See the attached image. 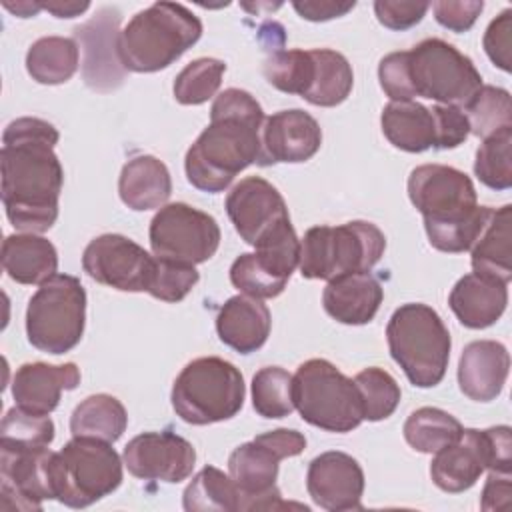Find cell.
<instances>
[{
    "label": "cell",
    "mask_w": 512,
    "mask_h": 512,
    "mask_svg": "<svg viewBox=\"0 0 512 512\" xmlns=\"http://www.w3.org/2000/svg\"><path fill=\"white\" fill-rule=\"evenodd\" d=\"M60 134L42 118L12 120L2 134V204L20 232L42 234L58 218L64 170L54 152Z\"/></svg>",
    "instance_id": "1"
},
{
    "label": "cell",
    "mask_w": 512,
    "mask_h": 512,
    "mask_svg": "<svg viewBox=\"0 0 512 512\" xmlns=\"http://www.w3.org/2000/svg\"><path fill=\"white\" fill-rule=\"evenodd\" d=\"M264 120V110L250 92L240 88L220 92L210 108V124L186 152L188 182L216 194L250 164H260Z\"/></svg>",
    "instance_id": "2"
},
{
    "label": "cell",
    "mask_w": 512,
    "mask_h": 512,
    "mask_svg": "<svg viewBox=\"0 0 512 512\" xmlns=\"http://www.w3.org/2000/svg\"><path fill=\"white\" fill-rule=\"evenodd\" d=\"M408 198L424 218L430 246L448 254L470 250L492 210L478 206L468 174L444 164L416 166L408 176Z\"/></svg>",
    "instance_id": "3"
},
{
    "label": "cell",
    "mask_w": 512,
    "mask_h": 512,
    "mask_svg": "<svg viewBox=\"0 0 512 512\" xmlns=\"http://www.w3.org/2000/svg\"><path fill=\"white\" fill-rule=\"evenodd\" d=\"M202 36V22L186 6L154 2L136 12L120 30L118 52L128 72L148 74L168 68Z\"/></svg>",
    "instance_id": "4"
},
{
    "label": "cell",
    "mask_w": 512,
    "mask_h": 512,
    "mask_svg": "<svg viewBox=\"0 0 512 512\" xmlns=\"http://www.w3.org/2000/svg\"><path fill=\"white\" fill-rule=\"evenodd\" d=\"M388 350L410 384L432 388L442 382L450 360V332L428 304L408 302L394 310L386 326Z\"/></svg>",
    "instance_id": "5"
},
{
    "label": "cell",
    "mask_w": 512,
    "mask_h": 512,
    "mask_svg": "<svg viewBox=\"0 0 512 512\" xmlns=\"http://www.w3.org/2000/svg\"><path fill=\"white\" fill-rule=\"evenodd\" d=\"M386 250L384 232L364 220L340 226H314L300 240V274L308 280H334L350 272H370Z\"/></svg>",
    "instance_id": "6"
},
{
    "label": "cell",
    "mask_w": 512,
    "mask_h": 512,
    "mask_svg": "<svg viewBox=\"0 0 512 512\" xmlns=\"http://www.w3.org/2000/svg\"><path fill=\"white\" fill-rule=\"evenodd\" d=\"M246 386L242 372L218 356L188 362L174 380L172 408L180 420L206 426L234 418L244 406Z\"/></svg>",
    "instance_id": "7"
},
{
    "label": "cell",
    "mask_w": 512,
    "mask_h": 512,
    "mask_svg": "<svg viewBox=\"0 0 512 512\" xmlns=\"http://www.w3.org/2000/svg\"><path fill=\"white\" fill-rule=\"evenodd\" d=\"M292 398L302 420L326 432H352L364 420L354 380L324 358H310L298 366L292 376Z\"/></svg>",
    "instance_id": "8"
},
{
    "label": "cell",
    "mask_w": 512,
    "mask_h": 512,
    "mask_svg": "<svg viewBox=\"0 0 512 512\" xmlns=\"http://www.w3.org/2000/svg\"><path fill=\"white\" fill-rule=\"evenodd\" d=\"M84 324L86 290L76 276L54 274L28 300L26 336L40 352H70L82 340Z\"/></svg>",
    "instance_id": "9"
},
{
    "label": "cell",
    "mask_w": 512,
    "mask_h": 512,
    "mask_svg": "<svg viewBox=\"0 0 512 512\" xmlns=\"http://www.w3.org/2000/svg\"><path fill=\"white\" fill-rule=\"evenodd\" d=\"M122 464L110 442L74 436L54 456L56 500L68 508H86L122 484Z\"/></svg>",
    "instance_id": "10"
},
{
    "label": "cell",
    "mask_w": 512,
    "mask_h": 512,
    "mask_svg": "<svg viewBox=\"0 0 512 512\" xmlns=\"http://www.w3.org/2000/svg\"><path fill=\"white\" fill-rule=\"evenodd\" d=\"M406 52L414 96L464 108L482 86V76L474 62L442 38H426Z\"/></svg>",
    "instance_id": "11"
},
{
    "label": "cell",
    "mask_w": 512,
    "mask_h": 512,
    "mask_svg": "<svg viewBox=\"0 0 512 512\" xmlns=\"http://www.w3.org/2000/svg\"><path fill=\"white\" fill-rule=\"evenodd\" d=\"M148 238L156 258L196 266L216 254L220 226L210 214L184 202H172L158 208L150 220Z\"/></svg>",
    "instance_id": "12"
},
{
    "label": "cell",
    "mask_w": 512,
    "mask_h": 512,
    "mask_svg": "<svg viewBox=\"0 0 512 512\" xmlns=\"http://www.w3.org/2000/svg\"><path fill=\"white\" fill-rule=\"evenodd\" d=\"M82 268L98 284L122 292H148L156 256L122 234H100L84 248Z\"/></svg>",
    "instance_id": "13"
},
{
    "label": "cell",
    "mask_w": 512,
    "mask_h": 512,
    "mask_svg": "<svg viewBox=\"0 0 512 512\" xmlns=\"http://www.w3.org/2000/svg\"><path fill=\"white\" fill-rule=\"evenodd\" d=\"M54 456L46 448L0 446V496L4 510H40L42 500L56 498Z\"/></svg>",
    "instance_id": "14"
},
{
    "label": "cell",
    "mask_w": 512,
    "mask_h": 512,
    "mask_svg": "<svg viewBox=\"0 0 512 512\" xmlns=\"http://www.w3.org/2000/svg\"><path fill=\"white\" fill-rule=\"evenodd\" d=\"M118 26L120 10L106 6L74 28V40L82 52V78L94 92H112L126 78L128 70L118 52Z\"/></svg>",
    "instance_id": "15"
},
{
    "label": "cell",
    "mask_w": 512,
    "mask_h": 512,
    "mask_svg": "<svg viewBox=\"0 0 512 512\" xmlns=\"http://www.w3.org/2000/svg\"><path fill=\"white\" fill-rule=\"evenodd\" d=\"M226 214L240 238L254 248L290 224L282 194L260 176L242 178L228 192Z\"/></svg>",
    "instance_id": "16"
},
{
    "label": "cell",
    "mask_w": 512,
    "mask_h": 512,
    "mask_svg": "<svg viewBox=\"0 0 512 512\" xmlns=\"http://www.w3.org/2000/svg\"><path fill=\"white\" fill-rule=\"evenodd\" d=\"M122 460L128 472L140 480L178 484L192 474L196 450L174 432H144L124 446Z\"/></svg>",
    "instance_id": "17"
},
{
    "label": "cell",
    "mask_w": 512,
    "mask_h": 512,
    "mask_svg": "<svg viewBox=\"0 0 512 512\" xmlns=\"http://www.w3.org/2000/svg\"><path fill=\"white\" fill-rule=\"evenodd\" d=\"M306 490L314 504L328 512L360 510L364 494L362 466L346 452H322L308 464Z\"/></svg>",
    "instance_id": "18"
},
{
    "label": "cell",
    "mask_w": 512,
    "mask_h": 512,
    "mask_svg": "<svg viewBox=\"0 0 512 512\" xmlns=\"http://www.w3.org/2000/svg\"><path fill=\"white\" fill-rule=\"evenodd\" d=\"M280 456L258 436L236 446L228 458V474L240 490V510L278 508L276 488Z\"/></svg>",
    "instance_id": "19"
},
{
    "label": "cell",
    "mask_w": 512,
    "mask_h": 512,
    "mask_svg": "<svg viewBox=\"0 0 512 512\" xmlns=\"http://www.w3.org/2000/svg\"><path fill=\"white\" fill-rule=\"evenodd\" d=\"M322 144L320 124L304 110H280L264 120L262 126V166L310 160Z\"/></svg>",
    "instance_id": "20"
},
{
    "label": "cell",
    "mask_w": 512,
    "mask_h": 512,
    "mask_svg": "<svg viewBox=\"0 0 512 512\" xmlns=\"http://www.w3.org/2000/svg\"><path fill=\"white\" fill-rule=\"evenodd\" d=\"M80 384V370L74 362L46 364L26 362L12 380V398L16 406L48 416L56 410L64 390H74Z\"/></svg>",
    "instance_id": "21"
},
{
    "label": "cell",
    "mask_w": 512,
    "mask_h": 512,
    "mask_svg": "<svg viewBox=\"0 0 512 512\" xmlns=\"http://www.w3.org/2000/svg\"><path fill=\"white\" fill-rule=\"evenodd\" d=\"M510 372V354L502 342L474 340L458 362V386L474 402L496 400Z\"/></svg>",
    "instance_id": "22"
},
{
    "label": "cell",
    "mask_w": 512,
    "mask_h": 512,
    "mask_svg": "<svg viewBox=\"0 0 512 512\" xmlns=\"http://www.w3.org/2000/svg\"><path fill=\"white\" fill-rule=\"evenodd\" d=\"M484 470V432L476 428H464L456 442L434 454L430 464V478L440 490L458 494L472 488Z\"/></svg>",
    "instance_id": "23"
},
{
    "label": "cell",
    "mask_w": 512,
    "mask_h": 512,
    "mask_svg": "<svg viewBox=\"0 0 512 512\" xmlns=\"http://www.w3.org/2000/svg\"><path fill=\"white\" fill-rule=\"evenodd\" d=\"M448 304L462 326L482 330L496 324L504 314L508 304V284L470 272L454 284Z\"/></svg>",
    "instance_id": "24"
},
{
    "label": "cell",
    "mask_w": 512,
    "mask_h": 512,
    "mask_svg": "<svg viewBox=\"0 0 512 512\" xmlns=\"http://www.w3.org/2000/svg\"><path fill=\"white\" fill-rule=\"evenodd\" d=\"M382 298L384 290L370 272H350L326 284L322 304L336 322L362 326L372 322Z\"/></svg>",
    "instance_id": "25"
},
{
    "label": "cell",
    "mask_w": 512,
    "mask_h": 512,
    "mask_svg": "<svg viewBox=\"0 0 512 512\" xmlns=\"http://www.w3.org/2000/svg\"><path fill=\"white\" fill-rule=\"evenodd\" d=\"M272 328L268 306L252 296L238 294L228 298L216 316L218 338L240 354L260 350Z\"/></svg>",
    "instance_id": "26"
},
{
    "label": "cell",
    "mask_w": 512,
    "mask_h": 512,
    "mask_svg": "<svg viewBox=\"0 0 512 512\" xmlns=\"http://www.w3.org/2000/svg\"><path fill=\"white\" fill-rule=\"evenodd\" d=\"M120 200L136 212L162 208L172 194V178L162 160L150 154L130 158L118 178Z\"/></svg>",
    "instance_id": "27"
},
{
    "label": "cell",
    "mask_w": 512,
    "mask_h": 512,
    "mask_svg": "<svg viewBox=\"0 0 512 512\" xmlns=\"http://www.w3.org/2000/svg\"><path fill=\"white\" fill-rule=\"evenodd\" d=\"M2 268L18 284H42L56 274L58 252L40 234H10L2 242Z\"/></svg>",
    "instance_id": "28"
},
{
    "label": "cell",
    "mask_w": 512,
    "mask_h": 512,
    "mask_svg": "<svg viewBox=\"0 0 512 512\" xmlns=\"http://www.w3.org/2000/svg\"><path fill=\"white\" fill-rule=\"evenodd\" d=\"M512 206L504 204L502 208H492L490 216L480 230L478 238L470 248L472 268L476 274L490 276L502 282L512 278Z\"/></svg>",
    "instance_id": "29"
},
{
    "label": "cell",
    "mask_w": 512,
    "mask_h": 512,
    "mask_svg": "<svg viewBox=\"0 0 512 512\" xmlns=\"http://www.w3.org/2000/svg\"><path fill=\"white\" fill-rule=\"evenodd\" d=\"M380 126L388 142L404 152H424L436 144L432 110L420 102L404 100L384 106Z\"/></svg>",
    "instance_id": "30"
},
{
    "label": "cell",
    "mask_w": 512,
    "mask_h": 512,
    "mask_svg": "<svg viewBox=\"0 0 512 512\" xmlns=\"http://www.w3.org/2000/svg\"><path fill=\"white\" fill-rule=\"evenodd\" d=\"M80 64V48L74 38L44 36L38 38L26 52V70L38 84H64Z\"/></svg>",
    "instance_id": "31"
},
{
    "label": "cell",
    "mask_w": 512,
    "mask_h": 512,
    "mask_svg": "<svg viewBox=\"0 0 512 512\" xmlns=\"http://www.w3.org/2000/svg\"><path fill=\"white\" fill-rule=\"evenodd\" d=\"M126 426V408L110 394H92L84 398L70 416L72 436H90L110 444L124 434Z\"/></svg>",
    "instance_id": "32"
},
{
    "label": "cell",
    "mask_w": 512,
    "mask_h": 512,
    "mask_svg": "<svg viewBox=\"0 0 512 512\" xmlns=\"http://www.w3.org/2000/svg\"><path fill=\"white\" fill-rule=\"evenodd\" d=\"M310 52L314 58V80L302 98L322 108L342 104L354 86L350 62L344 54L330 48H314Z\"/></svg>",
    "instance_id": "33"
},
{
    "label": "cell",
    "mask_w": 512,
    "mask_h": 512,
    "mask_svg": "<svg viewBox=\"0 0 512 512\" xmlns=\"http://www.w3.org/2000/svg\"><path fill=\"white\" fill-rule=\"evenodd\" d=\"M186 512H236L240 510V490L216 466H204L186 486L182 496Z\"/></svg>",
    "instance_id": "34"
},
{
    "label": "cell",
    "mask_w": 512,
    "mask_h": 512,
    "mask_svg": "<svg viewBox=\"0 0 512 512\" xmlns=\"http://www.w3.org/2000/svg\"><path fill=\"white\" fill-rule=\"evenodd\" d=\"M462 424L446 410L422 406L414 410L404 422L406 442L422 454H436L438 450L456 442L462 434Z\"/></svg>",
    "instance_id": "35"
},
{
    "label": "cell",
    "mask_w": 512,
    "mask_h": 512,
    "mask_svg": "<svg viewBox=\"0 0 512 512\" xmlns=\"http://www.w3.org/2000/svg\"><path fill=\"white\" fill-rule=\"evenodd\" d=\"M462 110L468 118L470 134L482 140L496 134L502 128L512 126L510 92L498 86L482 84Z\"/></svg>",
    "instance_id": "36"
},
{
    "label": "cell",
    "mask_w": 512,
    "mask_h": 512,
    "mask_svg": "<svg viewBox=\"0 0 512 512\" xmlns=\"http://www.w3.org/2000/svg\"><path fill=\"white\" fill-rule=\"evenodd\" d=\"M288 276L280 274L272 264H268L260 254L246 252L240 254L230 266V282L242 294L264 300L276 298L284 292Z\"/></svg>",
    "instance_id": "37"
},
{
    "label": "cell",
    "mask_w": 512,
    "mask_h": 512,
    "mask_svg": "<svg viewBox=\"0 0 512 512\" xmlns=\"http://www.w3.org/2000/svg\"><path fill=\"white\" fill-rule=\"evenodd\" d=\"M266 80L280 92L304 96L314 80V58L310 50H274L264 62Z\"/></svg>",
    "instance_id": "38"
},
{
    "label": "cell",
    "mask_w": 512,
    "mask_h": 512,
    "mask_svg": "<svg viewBox=\"0 0 512 512\" xmlns=\"http://www.w3.org/2000/svg\"><path fill=\"white\" fill-rule=\"evenodd\" d=\"M252 406L262 418H286L294 410L292 374L280 366H264L252 376Z\"/></svg>",
    "instance_id": "39"
},
{
    "label": "cell",
    "mask_w": 512,
    "mask_h": 512,
    "mask_svg": "<svg viewBox=\"0 0 512 512\" xmlns=\"http://www.w3.org/2000/svg\"><path fill=\"white\" fill-rule=\"evenodd\" d=\"M354 384L360 394L362 418L368 422L386 420L400 404V386L394 376L382 368H364L354 376Z\"/></svg>",
    "instance_id": "40"
},
{
    "label": "cell",
    "mask_w": 512,
    "mask_h": 512,
    "mask_svg": "<svg viewBox=\"0 0 512 512\" xmlns=\"http://www.w3.org/2000/svg\"><path fill=\"white\" fill-rule=\"evenodd\" d=\"M474 174L492 190H508L512 186V126L484 138L476 150Z\"/></svg>",
    "instance_id": "41"
},
{
    "label": "cell",
    "mask_w": 512,
    "mask_h": 512,
    "mask_svg": "<svg viewBox=\"0 0 512 512\" xmlns=\"http://www.w3.org/2000/svg\"><path fill=\"white\" fill-rule=\"evenodd\" d=\"M226 64L218 58H196L174 80V98L184 106H198L216 96Z\"/></svg>",
    "instance_id": "42"
},
{
    "label": "cell",
    "mask_w": 512,
    "mask_h": 512,
    "mask_svg": "<svg viewBox=\"0 0 512 512\" xmlns=\"http://www.w3.org/2000/svg\"><path fill=\"white\" fill-rule=\"evenodd\" d=\"M54 440V422L50 416L28 412L14 406L6 412L0 426L2 448H46Z\"/></svg>",
    "instance_id": "43"
},
{
    "label": "cell",
    "mask_w": 512,
    "mask_h": 512,
    "mask_svg": "<svg viewBox=\"0 0 512 512\" xmlns=\"http://www.w3.org/2000/svg\"><path fill=\"white\" fill-rule=\"evenodd\" d=\"M200 274L192 264L156 258V270L148 294L162 302H180L198 284Z\"/></svg>",
    "instance_id": "44"
},
{
    "label": "cell",
    "mask_w": 512,
    "mask_h": 512,
    "mask_svg": "<svg viewBox=\"0 0 512 512\" xmlns=\"http://www.w3.org/2000/svg\"><path fill=\"white\" fill-rule=\"evenodd\" d=\"M380 88L392 102L412 100V88L408 80V52H390L378 64Z\"/></svg>",
    "instance_id": "45"
},
{
    "label": "cell",
    "mask_w": 512,
    "mask_h": 512,
    "mask_svg": "<svg viewBox=\"0 0 512 512\" xmlns=\"http://www.w3.org/2000/svg\"><path fill=\"white\" fill-rule=\"evenodd\" d=\"M430 110H432L434 128H436L434 148L448 150L464 144V140L470 134V124L464 110L458 106H444V104H436Z\"/></svg>",
    "instance_id": "46"
},
{
    "label": "cell",
    "mask_w": 512,
    "mask_h": 512,
    "mask_svg": "<svg viewBox=\"0 0 512 512\" xmlns=\"http://www.w3.org/2000/svg\"><path fill=\"white\" fill-rule=\"evenodd\" d=\"M484 50L488 58L504 72L512 70V10L506 8L484 32Z\"/></svg>",
    "instance_id": "47"
},
{
    "label": "cell",
    "mask_w": 512,
    "mask_h": 512,
    "mask_svg": "<svg viewBox=\"0 0 512 512\" xmlns=\"http://www.w3.org/2000/svg\"><path fill=\"white\" fill-rule=\"evenodd\" d=\"M428 2H394V0H376L374 14L378 22L388 30H408L416 26L428 12Z\"/></svg>",
    "instance_id": "48"
},
{
    "label": "cell",
    "mask_w": 512,
    "mask_h": 512,
    "mask_svg": "<svg viewBox=\"0 0 512 512\" xmlns=\"http://www.w3.org/2000/svg\"><path fill=\"white\" fill-rule=\"evenodd\" d=\"M434 10V18L440 26L452 30V32H466L474 26L476 18L484 10V2L480 0H466V2H448L440 0L430 4Z\"/></svg>",
    "instance_id": "49"
},
{
    "label": "cell",
    "mask_w": 512,
    "mask_h": 512,
    "mask_svg": "<svg viewBox=\"0 0 512 512\" xmlns=\"http://www.w3.org/2000/svg\"><path fill=\"white\" fill-rule=\"evenodd\" d=\"M486 442V470L510 474L512 470V430L510 426H492L482 430Z\"/></svg>",
    "instance_id": "50"
},
{
    "label": "cell",
    "mask_w": 512,
    "mask_h": 512,
    "mask_svg": "<svg viewBox=\"0 0 512 512\" xmlns=\"http://www.w3.org/2000/svg\"><path fill=\"white\" fill-rule=\"evenodd\" d=\"M356 2H340V0H296L292 2V8L300 14V18L310 22H326L332 18H340L348 14Z\"/></svg>",
    "instance_id": "51"
},
{
    "label": "cell",
    "mask_w": 512,
    "mask_h": 512,
    "mask_svg": "<svg viewBox=\"0 0 512 512\" xmlns=\"http://www.w3.org/2000/svg\"><path fill=\"white\" fill-rule=\"evenodd\" d=\"M258 438L264 440L282 460L298 456L306 448L304 434H300L298 430H290V428H276V430L258 434Z\"/></svg>",
    "instance_id": "52"
},
{
    "label": "cell",
    "mask_w": 512,
    "mask_h": 512,
    "mask_svg": "<svg viewBox=\"0 0 512 512\" xmlns=\"http://www.w3.org/2000/svg\"><path fill=\"white\" fill-rule=\"evenodd\" d=\"M510 494H512L510 474H494V472H490L488 482L484 484V490H482L480 506H482V510L506 508L508 502H510Z\"/></svg>",
    "instance_id": "53"
},
{
    "label": "cell",
    "mask_w": 512,
    "mask_h": 512,
    "mask_svg": "<svg viewBox=\"0 0 512 512\" xmlns=\"http://www.w3.org/2000/svg\"><path fill=\"white\" fill-rule=\"evenodd\" d=\"M42 10H48L56 18H74L90 8L88 2H40Z\"/></svg>",
    "instance_id": "54"
},
{
    "label": "cell",
    "mask_w": 512,
    "mask_h": 512,
    "mask_svg": "<svg viewBox=\"0 0 512 512\" xmlns=\"http://www.w3.org/2000/svg\"><path fill=\"white\" fill-rule=\"evenodd\" d=\"M4 4V8L6 10H10V12H14L16 16H20V18H30V16H36L40 10H42V4L40 2H16V4H12V2H2Z\"/></svg>",
    "instance_id": "55"
}]
</instances>
